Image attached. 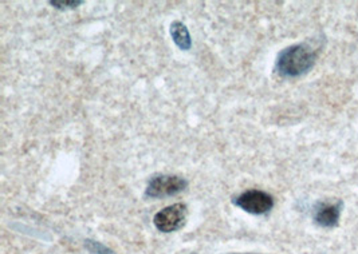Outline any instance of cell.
Instances as JSON below:
<instances>
[{"instance_id":"1","label":"cell","mask_w":358,"mask_h":254,"mask_svg":"<svg viewBox=\"0 0 358 254\" xmlns=\"http://www.w3.org/2000/svg\"><path fill=\"white\" fill-rule=\"evenodd\" d=\"M318 54L319 47L313 42L286 47L278 54L275 71L283 78H298L313 69Z\"/></svg>"},{"instance_id":"2","label":"cell","mask_w":358,"mask_h":254,"mask_svg":"<svg viewBox=\"0 0 358 254\" xmlns=\"http://www.w3.org/2000/svg\"><path fill=\"white\" fill-rule=\"evenodd\" d=\"M234 205L250 215H262L274 208V198L262 190H247L234 198Z\"/></svg>"},{"instance_id":"3","label":"cell","mask_w":358,"mask_h":254,"mask_svg":"<svg viewBox=\"0 0 358 254\" xmlns=\"http://www.w3.org/2000/svg\"><path fill=\"white\" fill-rule=\"evenodd\" d=\"M188 186L187 179L179 176H153L145 190V196L151 198L178 196Z\"/></svg>"},{"instance_id":"4","label":"cell","mask_w":358,"mask_h":254,"mask_svg":"<svg viewBox=\"0 0 358 254\" xmlns=\"http://www.w3.org/2000/svg\"><path fill=\"white\" fill-rule=\"evenodd\" d=\"M188 209L184 203H175L155 215V226L162 233H172L181 229L185 224Z\"/></svg>"},{"instance_id":"5","label":"cell","mask_w":358,"mask_h":254,"mask_svg":"<svg viewBox=\"0 0 358 254\" xmlns=\"http://www.w3.org/2000/svg\"><path fill=\"white\" fill-rule=\"evenodd\" d=\"M342 210V202H322L314 212V221L322 228H334L339 225Z\"/></svg>"},{"instance_id":"6","label":"cell","mask_w":358,"mask_h":254,"mask_svg":"<svg viewBox=\"0 0 358 254\" xmlns=\"http://www.w3.org/2000/svg\"><path fill=\"white\" fill-rule=\"evenodd\" d=\"M171 37L180 50L188 51L192 47L191 34H189L187 26L179 20H176L171 24Z\"/></svg>"},{"instance_id":"7","label":"cell","mask_w":358,"mask_h":254,"mask_svg":"<svg viewBox=\"0 0 358 254\" xmlns=\"http://www.w3.org/2000/svg\"><path fill=\"white\" fill-rule=\"evenodd\" d=\"M85 246H86L89 254H116L112 249L106 248L101 242L93 241V239H86L85 241Z\"/></svg>"},{"instance_id":"8","label":"cell","mask_w":358,"mask_h":254,"mask_svg":"<svg viewBox=\"0 0 358 254\" xmlns=\"http://www.w3.org/2000/svg\"><path fill=\"white\" fill-rule=\"evenodd\" d=\"M83 1H57V0H54V1H50V4L53 6V7H56V8H58V10H73V8H77L78 6H80Z\"/></svg>"}]
</instances>
